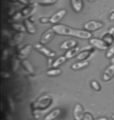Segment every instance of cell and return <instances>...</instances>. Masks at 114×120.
Wrapping results in <instances>:
<instances>
[{
	"label": "cell",
	"instance_id": "cell-20",
	"mask_svg": "<svg viewBox=\"0 0 114 120\" xmlns=\"http://www.w3.org/2000/svg\"><path fill=\"white\" fill-rule=\"evenodd\" d=\"M21 65H22L23 68L29 73H33L34 71H35L33 66L31 65V63L28 60H26V59L22 60V61H21Z\"/></svg>",
	"mask_w": 114,
	"mask_h": 120
},
{
	"label": "cell",
	"instance_id": "cell-28",
	"mask_svg": "<svg viewBox=\"0 0 114 120\" xmlns=\"http://www.w3.org/2000/svg\"><path fill=\"white\" fill-rule=\"evenodd\" d=\"M57 2V0H37V3L42 6H48L53 5Z\"/></svg>",
	"mask_w": 114,
	"mask_h": 120
},
{
	"label": "cell",
	"instance_id": "cell-30",
	"mask_svg": "<svg viewBox=\"0 0 114 120\" xmlns=\"http://www.w3.org/2000/svg\"><path fill=\"white\" fill-rule=\"evenodd\" d=\"M91 87L93 88V89L95 90V91H100L101 90V85L99 84V83L97 82V81L95 80H92L91 82Z\"/></svg>",
	"mask_w": 114,
	"mask_h": 120
},
{
	"label": "cell",
	"instance_id": "cell-4",
	"mask_svg": "<svg viewBox=\"0 0 114 120\" xmlns=\"http://www.w3.org/2000/svg\"><path fill=\"white\" fill-rule=\"evenodd\" d=\"M89 43L94 48H95L97 49L102 50V51L108 49V48L110 47L102 39H99V38H91V39H89Z\"/></svg>",
	"mask_w": 114,
	"mask_h": 120
},
{
	"label": "cell",
	"instance_id": "cell-16",
	"mask_svg": "<svg viewBox=\"0 0 114 120\" xmlns=\"http://www.w3.org/2000/svg\"><path fill=\"white\" fill-rule=\"evenodd\" d=\"M77 46V42L76 41L74 40H68L66 41L63 42L61 45H60V49L63 50H69L70 49H73V48Z\"/></svg>",
	"mask_w": 114,
	"mask_h": 120
},
{
	"label": "cell",
	"instance_id": "cell-37",
	"mask_svg": "<svg viewBox=\"0 0 114 120\" xmlns=\"http://www.w3.org/2000/svg\"><path fill=\"white\" fill-rule=\"evenodd\" d=\"M83 120H94V119L91 113H89V112H85V113H84Z\"/></svg>",
	"mask_w": 114,
	"mask_h": 120
},
{
	"label": "cell",
	"instance_id": "cell-38",
	"mask_svg": "<svg viewBox=\"0 0 114 120\" xmlns=\"http://www.w3.org/2000/svg\"><path fill=\"white\" fill-rule=\"evenodd\" d=\"M40 111H37V110H32V115L34 116V119H40V114H39Z\"/></svg>",
	"mask_w": 114,
	"mask_h": 120
},
{
	"label": "cell",
	"instance_id": "cell-45",
	"mask_svg": "<svg viewBox=\"0 0 114 120\" xmlns=\"http://www.w3.org/2000/svg\"><path fill=\"white\" fill-rule=\"evenodd\" d=\"M88 1H90V2H93V1H94V0H88Z\"/></svg>",
	"mask_w": 114,
	"mask_h": 120
},
{
	"label": "cell",
	"instance_id": "cell-11",
	"mask_svg": "<svg viewBox=\"0 0 114 120\" xmlns=\"http://www.w3.org/2000/svg\"><path fill=\"white\" fill-rule=\"evenodd\" d=\"M24 26H25L26 27V30L27 32H28L29 34H35L36 33V31H37V30H36V27L35 24H34V23L30 20V18H26L25 20H24Z\"/></svg>",
	"mask_w": 114,
	"mask_h": 120
},
{
	"label": "cell",
	"instance_id": "cell-35",
	"mask_svg": "<svg viewBox=\"0 0 114 120\" xmlns=\"http://www.w3.org/2000/svg\"><path fill=\"white\" fill-rule=\"evenodd\" d=\"M8 54H9V50L7 49H5L3 51H2V61H5L7 57H8Z\"/></svg>",
	"mask_w": 114,
	"mask_h": 120
},
{
	"label": "cell",
	"instance_id": "cell-12",
	"mask_svg": "<svg viewBox=\"0 0 114 120\" xmlns=\"http://www.w3.org/2000/svg\"><path fill=\"white\" fill-rule=\"evenodd\" d=\"M84 116V109L81 105L77 104L74 109V118L75 120H83Z\"/></svg>",
	"mask_w": 114,
	"mask_h": 120
},
{
	"label": "cell",
	"instance_id": "cell-18",
	"mask_svg": "<svg viewBox=\"0 0 114 120\" xmlns=\"http://www.w3.org/2000/svg\"><path fill=\"white\" fill-rule=\"evenodd\" d=\"M79 51H80V47L76 46V47L73 48V49H69L68 51L66 52V54H65V56H66L67 59H71L74 58V57L78 55Z\"/></svg>",
	"mask_w": 114,
	"mask_h": 120
},
{
	"label": "cell",
	"instance_id": "cell-26",
	"mask_svg": "<svg viewBox=\"0 0 114 120\" xmlns=\"http://www.w3.org/2000/svg\"><path fill=\"white\" fill-rule=\"evenodd\" d=\"M6 103H7V106H8V109L9 111L11 112H13L15 111V105H14V101L9 96H8V97L6 98Z\"/></svg>",
	"mask_w": 114,
	"mask_h": 120
},
{
	"label": "cell",
	"instance_id": "cell-42",
	"mask_svg": "<svg viewBox=\"0 0 114 120\" xmlns=\"http://www.w3.org/2000/svg\"><path fill=\"white\" fill-rule=\"evenodd\" d=\"M51 64H52V59H51V58H49V59H48V67H52Z\"/></svg>",
	"mask_w": 114,
	"mask_h": 120
},
{
	"label": "cell",
	"instance_id": "cell-44",
	"mask_svg": "<svg viewBox=\"0 0 114 120\" xmlns=\"http://www.w3.org/2000/svg\"><path fill=\"white\" fill-rule=\"evenodd\" d=\"M9 1L12 2H17V0H9Z\"/></svg>",
	"mask_w": 114,
	"mask_h": 120
},
{
	"label": "cell",
	"instance_id": "cell-27",
	"mask_svg": "<svg viewBox=\"0 0 114 120\" xmlns=\"http://www.w3.org/2000/svg\"><path fill=\"white\" fill-rule=\"evenodd\" d=\"M62 70L59 69H57V68H55V69H49V70L47 71V75L48 76H58L61 73Z\"/></svg>",
	"mask_w": 114,
	"mask_h": 120
},
{
	"label": "cell",
	"instance_id": "cell-8",
	"mask_svg": "<svg viewBox=\"0 0 114 120\" xmlns=\"http://www.w3.org/2000/svg\"><path fill=\"white\" fill-rule=\"evenodd\" d=\"M31 49H32V45H27L24 47L21 48V49L19 50L18 54L16 57L20 59V60H24L25 59V58L28 56V54L30 53L31 51Z\"/></svg>",
	"mask_w": 114,
	"mask_h": 120
},
{
	"label": "cell",
	"instance_id": "cell-3",
	"mask_svg": "<svg viewBox=\"0 0 114 120\" xmlns=\"http://www.w3.org/2000/svg\"><path fill=\"white\" fill-rule=\"evenodd\" d=\"M103 26H104V23L102 22L96 21V20H90V21H88V22L84 25V28L85 30L91 32V31H95V30L101 29Z\"/></svg>",
	"mask_w": 114,
	"mask_h": 120
},
{
	"label": "cell",
	"instance_id": "cell-31",
	"mask_svg": "<svg viewBox=\"0 0 114 120\" xmlns=\"http://www.w3.org/2000/svg\"><path fill=\"white\" fill-rule=\"evenodd\" d=\"M113 56H114V45H112V46L109 49L107 52H106V56L107 59H111Z\"/></svg>",
	"mask_w": 114,
	"mask_h": 120
},
{
	"label": "cell",
	"instance_id": "cell-36",
	"mask_svg": "<svg viewBox=\"0 0 114 120\" xmlns=\"http://www.w3.org/2000/svg\"><path fill=\"white\" fill-rule=\"evenodd\" d=\"M2 35L3 36V37H6V38H12L11 34L9 33L7 30H6V29H2Z\"/></svg>",
	"mask_w": 114,
	"mask_h": 120
},
{
	"label": "cell",
	"instance_id": "cell-40",
	"mask_svg": "<svg viewBox=\"0 0 114 120\" xmlns=\"http://www.w3.org/2000/svg\"><path fill=\"white\" fill-rule=\"evenodd\" d=\"M109 33L111 34H114V27L110 28V30H109Z\"/></svg>",
	"mask_w": 114,
	"mask_h": 120
},
{
	"label": "cell",
	"instance_id": "cell-19",
	"mask_svg": "<svg viewBox=\"0 0 114 120\" xmlns=\"http://www.w3.org/2000/svg\"><path fill=\"white\" fill-rule=\"evenodd\" d=\"M20 59H19L16 56H13L12 57V59L10 60V68L11 70L13 72H16L19 68V66H20Z\"/></svg>",
	"mask_w": 114,
	"mask_h": 120
},
{
	"label": "cell",
	"instance_id": "cell-14",
	"mask_svg": "<svg viewBox=\"0 0 114 120\" xmlns=\"http://www.w3.org/2000/svg\"><path fill=\"white\" fill-rule=\"evenodd\" d=\"M72 9L76 13H80L83 9V0H70Z\"/></svg>",
	"mask_w": 114,
	"mask_h": 120
},
{
	"label": "cell",
	"instance_id": "cell-46",
	"mask_svg": "<svg viewBox=\"0 0 114 120\" xmlns=\"http://www.w3.org/2000/svg\"><path fill=\"white\" fill-rule=\"evenodd\" d=\"M112 118H113V119H114V115H113V116H112Z\"/></svg>",
	"mask_w": 114,
	"mask_h": 120
},
{
	"label": "cell",
	"instance_id": "cell-17",
	"mask_svg": "<svg viewBox=\"0 0 114 120\" xmlns=\"http://www.w3.org/2000/svg\"><path fill=\"white\" fill-rule=\"evenodd\" d=\"M92 51L93 50L90 49L88 50H84V51L81 52L77 56V59L79 60V61H85L86 59H88L90 57Z\"/></svg>",
	"mask_w": 114,
	"mask_h": 120
},
{
	"label": "cell",
	"instance_id": "cell-22",
	"mask_svg": "<svg viewBox=\"0 0 114 120\" xmlns=\"http://www.w3.org/2000/svg\"><path fill=\"white\" fill-rule=\"evenodd\" d=\"M11 29H13L14 30H16V32H24L26 30V27L24 24L22 23H10L9 25Z\"/></svg>",
	"mask_w": 114,
	"mask_h": 120
},
{
	"label": "cell",
	"instance_id": "cell-7",
	"mask_svg": "<svg viewBox=\"0 0 114 120\" xmlns=\"http://www.w3.org/2000/svg\"><path fill=\"white\" fill-rule=\"evenodd\" d=\"M55 32L54 30L52 29H48L42 34V36L41 38V44L42 45H46L48 44V42L50 41L52 39L53 37H54V34H55Z\"/></svg>",
	"mask_w": 114,
	"mask_h": 120
},
{
	"label": "cell",
	"instance_id": "cell-23",
	"mask_svg": "<svg viewBox=\"0 0 114 120\" xmlns=\"http://www.w3.org/2000/svg\"><path fill=\"white\" fill-rule=\"evenodd\" d=\"M102 40L105 41L106 44H107L109 46H112L113 42H114V37L113 34H111L110 33H106L103 35L102 37Z\"/></svg>",
	"mask_w": 114,
	"mask_h": 120
},
{
	"label": "cell",
	"instance_id": "cell-21",
	"mask_svg": "<svg viewBox=\"0 0 114 120\" xmlns=\"http://www.w3.org/2000/svg\"><path fill=\"white\" fill-rule=\"evenodd\" d=\"M89 65V62L88 61H80L77 62H75L71 66V69L74 70H77L83 68H85Z\"/></svg>",
	"mask_w": 114,
	"mask_h": 120
},
{
	"label": "cell",
	"instance_id": "cell-47",
	"mask_svg": "<svg viewBox=\"0 0 114 120\" xmlns=\"http://www.w3.org/2000/svg\"><path fill=\"white\" fill-rule=\"evenodd\" d=\"M31 120H38V119H31Z\"/></svg>",
	"mask_w": 114,
	"mask_h": 120
},
{
	"label": "cell",
	"instance_id": "cell-10",
	"mask_svg": "<svg viewBox=\"0 0 114 120\" xmlns=\"http://www.w3.org/2000/svg\"><path fill=\"white\" fill-rule=\"evenodd\" d=\"M114 76V63H112L104 71L102 74V80L105 82L110 81Z\"/></svg>",
	"mask_w": 114,
	"mask_h": 120
},
{
	"label": "cell",
	"instance_id": "cell-15",
	"mask_svg": "<svg viewBox=\"0 0 114 120\" xmlns=\"http://www.w3.org/2000/svg\"><path fill=\"white\" fill-rule=\"evenodd\" d=\"M61 114V110L59 109H53L52 111H51L49 113H48L44 117L43 120H55L59 116V115Z\"/></svg>",
	"mask_w": 114,
	"mask_h": 120
},
{
	"label": "cell",
	"instance_id": "cell-2",
	"mask_svg": "<svg viewBox=\"0 0 114 120\" xmlns=\"http://www.w3.org/2000/svg\"><path fill=\"white\" fill-rule=\"evenodd\" d=\"M52 103V97L51 95L45 94L40 97L35 101L31 104V108L32 110L37 111H43L48 109Z\"/></svg>",
	"mask_w": 114,
	"mask_h": 120
},
{
	"label": "cell",
	"instance_id": "cell-33",
	"mask_svg": "<svg viewBox=\"0 0 114 120\" xmlns=\"http://www.w3.org/2000/svg\"><path fill=\"white\" fill-rule=\"evenodd\" d=\"M39 22L42 24H46V23H50V17H41L39 19Z\"/></svg>",
	"mask_w": 114,
	"mask_h": 120
},
{
	"label": "cell",
	"instance_id": "cell-39",
	"mask_svg": "<svg viewBox=\"0 0 114 120\" xmlns=\"http://www.w3.org/2000/svg\"><path fill=\"white\" fill-rule=\"evenodd\" d=\"M110 20H114V11H113L110 15Z\"/></svg>",
	"mask_w": 114,
	"mask_h": 120
},
{
	"label": "cell",
	"instance_id": "cell-9",
	"mask_svg": "<svg viewBox=\"0 0 114 120\" xmlns=\"http://www.w3.org/2000/svg\"><path fill=\"white\" fill-rule=\"evenodd\" d=\"M36 11V5H29V6H26L25 7L21 9V13L24 17L28 18L31 16H32Z\"/></svg>",
	"mask_w": 114,
	"mask_h": 120
},
{
	"label": "cell",
	"instance_id": "cell-25",
	"mask_svg": "<svg viewBox=\"0 0 114 120\" xmlns=\"http://www.w3.org/2000/svg\"><path fill=\"white\" fill-rule=\"evenodd\" d=\"M67 61V58L66 56H60L59 57L58 59H56L55 60L54 62H53L52 63V67H54V68H57L58 66H61L63 63H64L65 62Z\"/></svg>",
	"mask_w": 114,
	"mask_h": 120
},
{
	"label": "cell",
	"instance_id": "cell-29",
	"mask_svg": "<svg viewBox=\"0 0 114 120\" xmlns=\"http://www.w3.org/2000/svg\"><path fill=\"white\" fill-rule=\"evenodd\" d=\"M17 2L20 4L29 6V5H35L37 3V0H17Z\"/></svg>",
	"mask_w": 114,
	"mask_h": 120
},
{
	"label": "cell",
	"instance_id": "cell-41",
	"mask_svg": "<svg viewBox=\"0 0 114 120\" xmlns=\"http://www.w3.org/2000/svg\"><path fill=\"white\" fill-rule=\"evenodd\" d=\"M5 119H6V120H13V119L11 118L10 116H8V115H6V116L5 117Z\"/></svg>",
	"mask_w": 114,
	"mask_h": 120
},
{
	"label": "cell",
	"instance_id": "cell-43",
	"mask_svg": "<svg viewBox=\"0 0 114 120\" xmlns=\"http://www.w3.org/2000/svg\"><path fill=\"white\" fill-rule=\"evenodd\" d=\"M96 120H108L106 118H104V117H102V118H99V119H97Z\"/></svg>",
	"mask_w": 114,
	"mask_h": 120
},
{
	"label": "cell",
	"instance_id": "cell-24",
	"mask_svg": "<svg viewBox=\"0 0 114 120\" xmlns=\"http://www.w3.org/2000/svg\"><path fill=\"white\" fill-rule=\"evenodd\" d=\"M23 17V15L21 13V12H16L13 16H12L11 17L8 19V22L9 23H18V21Z\"/></svg>",
	"mask_w": 114,
	"mask_h": 120
},
{
	"label": "cell",
	"instance_id": "cell-32",
	"mask_svg": "<svg viewBox=\"0 0 114 120\" xmlns=\"http://www.w3.org/2000/svg\"><path fill=\"white\" fill-rule=\"evenodd\" d=\"M16 13V9L14 8V7H10V8H9L8 9H7V12H6L7 15H8L9 17H11L12 16H13Z\"/></svg>",
	"mask_w": 114,
	"mask_h": 120
},
{
	"label": "cell",
	"instance_id": "cell-13",
	"mask_svg": "<svg viewBox=\"0 0 114 120\" xmlns=\"http://www.w3.org/2000/svg\"><path fill=\"white\" fill-rule=\"evenodd\" d=\"M23 37H24V35L22 32H16L15 34L10 38V40H9V45L14 46V45H18L19 43L21 41V40L23 39Z\"/></svg>",
	"mask_w": 114,
	"mask_h": 120
},
{
	"label": "cell",
	"instance_id": "cell-5",
	"mask_svg": "<svg viewBox=\"0 0 114 120\" xmlns=\"http://www.w3.org/2000/svg\"><path fill=\"white\" fill-rule=\"evenodd\" d=\"M35 48L36 50H38V52H41L42 54L44 55L45 56L48 57V58H52L55 56V52H52L51 50L47 49L46 47L44 46V45L42 44H35Z\"/></svg>",
	"mask_w": 114,
	"mask_h": 120
},
{
	"label": "cell",
	"instance_id": "cell-1",
	"mask_svg": "<svg viewBox=\"0 0 114 120\" xmlns=\"http://www.w3.org/2000/svg\"><path fill=\"white\" fill-rule=\"evenodd\" d=\"M52 29L54 30V32L56 34L63 35V36H72L77 38H81V39H91L92 34L91 32L85 30H78L74 29L72 27H70L65 24H54L52 26Z\"/></svg>",
	"mask_w": 114,
	"mask_h": 120
},
{
	"label": "cell",
	"instance_id": "cell-34",
	"mask_svg": "<svg viewBox=\"0 0 114 120\" xmlns=\"http://www.w3.org/2000/svg\"><path fill=\"white\" fill-rule=\"evenodd\" d=\"M1 77H2V79H4V80H6V79H9V78L11 77V74L9 73H8V72L2 71Z\"/></svg>",
	"mask_w": 114,
	"mask_h": 120
},
{
	"label": "cell",
	"instance_id": "cell-6",
	"mask_svg": "<svg viewBox=\"0 0 114 120\" xmlns=\"http://www.w3.org/2000/svg\"><path fill=\"white\" fill-rule=\"evenodd\" d=\"M67 14V10L66 9H60L50 17V23L52 24H57V23H59L63 18L66 16Z\"/></svg>",
	"mask_w": 114,
	"mask_h": 120
}]
</instances>
